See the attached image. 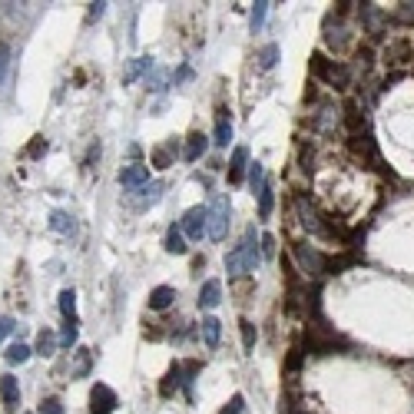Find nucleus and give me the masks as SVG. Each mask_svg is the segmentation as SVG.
<instances>
[{
  "instance_id": "f257e3e1",
  "label": "nucleus",
  "mask_w": 414,
  "mask_h": 414,
  "mask_svg": "<svg viewBox=\"0 0 414 414\" xmlns=\"http://www.w3.org/2000/svg\"><path fill=\"white\" fill-rule=\"evenodd\" d=\"M262 235H255V229L249 226L242 235V242L235 245L226 255V272L229 275H245V272H255L259 262H262V245H259Z\"/></svg>"
},
{
  "instance_id": "f03ea898",
  "label": "nucleus",
  "mask_w": 414,
  "mask_h": 414,
  "mask_svg": "<svg viewBox=\"0 0 414 414\" xmlns=\"http://www.w3.org/2000/svg\"><path fill=\"white\" fill-rule=\"evenodd\" d=\"M308 67H312V76L332 83L335 90H345V87H348V70H345L341 63H335V60H328L325 54H315V57L308 60Z\"/></svg>"
},
{
  "instance_id": "7ed1b4c3",
  "label": "nucleus",
  "mask_w": 414,
  "mask_h": 414,
  "mask_svg": "<svg viewBox=\"0 0 414 414\" xmlns=\"http://www.w3.org/2000/svg\"><path fill=\"white\" fill-rule=\"evenodd\" d=\"M229 219H232V206H229L226 196H216L212 199V206H209V239H216V242H222L229 235Z\"/></svg>"
},
{
  "instance_id": "20e7f679",
  "label": "nucleus",
  "mask_w": 414,
  "mask_h": 414,
  "mask_svg": "<svg viewBox=\"0 0 414 414\" xmlns=\"http://www.w3.org/2000/svg\"><path fill=\"white\" fill-rule=\"evenodd\" d=\"M116 404H119V398L110 384H93V391H90V414H113Z\"/></svg>"
},
{
  "instance_id": "39448f33",
  "label": "nucleus",
  "mask_w": 414,
  "mask_h": 414,
  "mask_svg": "<svg viewBox=\"0 0 414 414\" xmlns=\"http://www.w3.org/2000/svg\"><path fill=\"white\" fill-rule=\"evenodd\" d=\"M206 229H209V209L206 206L186 209V216H183V235H189V239H203Z\"/></svg>"
},
{
  "instance_id": "423d86ee",
  "label": "nucleus",
  "mask_w": 414,
  "mask_h": 414,
  "mask_svg": "<svg viewBox=\"0 0 414 414\" xmlns=\"http://www.w3.org/2000/svg\"><path fill=\"white\" fill-rule=\"evenodd\" d=\"M295 259H299L305 275H325V255L308 249V245H295Z\"/></svg>"
},
{
  "instance_id": "0eeeda50",
  "label": "nucleus",
  "mask_w": 414,
  "mask_h": 414,
  "mask_svg": "<svg viewBox=\"0 0 414 414\" xmlns=\"http://www.w3.org/2000/svg\"><path fill=\"white\" fill-rule=\"evenodd\" d=\"M146 183H150V170L139 166V163H133V166H123V170H119V186L126 189V192H136V189H143Z\"/></svg>"
},
{
  "instance_id": "6e6552de",
  "label": "nucleus",
  "mask_w": 414,
  "mask_h": 414,
  "mask_svg": "<svg viewBox=\"0 0 414 414\" xmlns=\"http://www.w3.org/2000/svg\"><path fill=\"white\" fill-rule=\"evenodd\" d=\"M176 156H179V146H176V139H170L166 146H156V150L150 152V163L156 170H170L172 163H176Z\"/></svg>"
},
{
  "instance_id": "1a4fd4ad",
  "label": "nucleus",
  "mask_w": 414,
  "mask_h": 414,
  "mask_svg": "<svg viewBox=\"0 0 414 414\" xmlns=\"http://www.w3.org/2000/svg\"><path fill=\"white\" fill-rule=\"evenodd\" d=\"M209 150V136H203V133H189L186 136V152H183V159L186 163H196V159H203V152Z\"/></svg>"
},
{
  "instance_id": "9d476101",
  "label": "nucleus",
  "mask_w": 414,
  "mask_h": 414,
  "mask_svg": "<svg viewBox=\"0 0 414 414\" xmlns=\"http://www.w3.org/2000/svg\"><path fill=\"white\" fill-rule=\"evenodd\" d=\"M222 301V282H216V279H209V282H203V288H199V308H216Z\"/></svg>"
},
{
  "instance_id": "9b49d317",
  "label": "nucleus",
  "mask_w": 414,
  "mask_h": 414,
  "mask_svg": "<svg viewBox=\"0 0 414 414\" xmlns=\"http://www.w3.org/2000/svg\"><path fill=\"white\" fill-rule=\"evenodd\" d=\"M172 301H176V288H170V285H156L150 292V301H146V305H150L152 312H166Z\"/></svg>"
},
{
  "instance_id": "f8f14e48",
  "label": "nucleus",
  "mask_w": 414,
  "mask_h": 414,
  "mask_svg": "<svg viewBox=\"0 0 414 414\" xmlns=\"http://www.w3.org/2000/svg\"><path fill=\"white\" fill-rule=\"evenodd\" d=\"M0 398H3V404L14 411L20 404V384L14 375H0Z\"/></svg>"
},
{
  "instance_id": "ddd939ff",
  "label": "nucleus",
  "mask_w": 414,
  "mask_h": 414,
  "mask_svg": "<svg viewBox=\"0 0 414 414\" xmlns=\"http://www.w3.org/2000/svg\"><path fill=\"white\" fill-rule=\"evenodd\" d=\"M229 139H232V119H229L226 110H219V116H216V133H212V143H216L219 150H226Z\"/></svg>"
},
{
  "instance_id": "4468645a",
  "label": "nucleus",
  "mask_w": 414,
  "mask_h": 414,
  "mask_svg": "<svg viewBox=\"0 0 414 414\" xmlns=\"http://www.w3.org/2000/svg\"><path fill=\"white\" fill-rule=\"evenodd\" d=\"M245 163H249V150H245V146L232 150V159H229V183H242L245 179Z\"/></svg>"
},
{
  "instance_id": "2eb2a0df",
  "label": "nucleus",
  "mask_w": 414,
  "mask_h": 414,
  "mask_svg": "<svg viewBox=\"0 0 414 414\" xmlns=\"http://www.w3.org/2000/svg\"><path fill=\"white\" fill-rule=\"evenodd\" d=\"M150 73H152V57H136V60H130V67H126V73H123V83H133V80L150 76Z\"/></svg>"
},
{
  "instance_id": "dca6fc26",
  "label": "nucleus",
  "mask_w": 414,
  "mask_h": 414,
  "mask_svg": "<svg viewBox=\"0 0 414 414\" xmlns=\"http://www.w3.org/2000/svg\"><path fill=\"white\" fill-rule=\"evenodd\" d=\"M199 335H203V341H206V348H216V345H219V335H222V321L219 319H203Z\"/></svg>"
},
{
  "instance_id": "f3484780",
  "label": "nucleus",
  "mask_w": 414,
  "mask_h": 414,
  "mask_svg": "<svg viewBox=\"0 0 414 414\" xmlns=\"http://www.w3.org/2000/svg\"><path fill=\"white\" fill-rule=\"evenodd\" d=\"M57 348H60V338L54 335V332H50V328H43V332L37 335V345H34V352H37L40 358H50L54 352H57Z\"/></svg>"
},
{
  "instance_id": "a211bd4d",
  "label": "nucleus",
  "mask_w": 414,
  "mask_h": 414,
  "mask_svg": "<svg viewBox=\"0 0 414 414\" xmlns=\"http://www.w3.org/2000/svg\"><path fill=\"white\" fill-rule=\"evenodd\" d=\"M166 252H172V255H186L189 245H186V235H183V229L170 226V232H166Z\"/></svg>"
},
{
  "instance_id": "6ab92c4d",
  "label": "nucleus",
  "mask_w": 414,
  "mask_h": 414,
  "mask_svg": "<svg viewBox=\"0 0 414 414\" xmlns=\"http://www.w3.org/2000/svg\"><path fill=\"white\" fill-rule=\"evenodd\" d=\"M272 206H275V189L265 179L262 192H259V219H268V216H272Z\"/></svg>"
},
{
  "instance_id": "aec40b11",
  "label": "nucleus",
  "mask_w": 414,
  "mask_h": 414,
  "mask_svg": "<svg viewBox=\"0 0 414 414\" xmlns=\"http://www.w3.org/2000/svg\"><path fill=\"white\" fill-rule=\"evenodd\" d=\"M60 312H63V321H76V292L73 288H63V292H60Z\"/></svg>"
},
{
  "instance_id": "412c9836",
  "label": "nucleus",
  "mask_w": 414,
  "mask_h": 414,
  "mask_svg": "<svg viewBox=\"0 0 414 414\" xmlns=\"http://www.w3.org/2000/svg\"><path fill=\"white\" fill-rule=\"evenodd\" d=\"M50 229H54V232H63V235H70V232H73V219H70L63 209H54V212H50Z\"/></svg>"
},
{
  "instance_id": "4be33fe9",
  "label": "nucleus",
  "mask_w": 414,
  "mask_h": 414,
  "mask_svg": "<svg viewBox=\"0 0 414 414\" xmlns=\"http://www.w3.org/2000/svg\"><path fill=\"white\" fill-rule=\"evenodd\" d=\"M76 341H80V328H76V321H63L60 348H63V352H70V348H76Z\"/></svg>"
},
{
  "instance_id": "5701e85b",
  "label": "nucleus",
  "mask_w": 414,
  "mask_h": 414,
  "mask_svg": "<svg viewBox=\"0 0 414 414\" xmlns=\"http://www.w3.org/2000/svg\"><path fill=\"white\" fill-rule=\"evenodd\" d=\"M34 355V348H30V345H10V348H7V352H3V358H7V365H23V361H27V358Z\"/></svg>"
},
{
  "instance_id": "b1692460",
  "label": "nucleus",
  "mask_w": 414,
  "mask_h": 414,
  "mask_svg": "<svg viewBox=\"0 0 414 414\" xmlns=\"http://www.w3.org/2000/svg\"><path fill=\"white\" fill-rule=\"evenodd\" d=\"M279 63V43H265L262 50H259V67L262 70H272Z\"/></svg>"
},
{
  "instance_id": "393cba45",
  "label": "nucleus",
  "mask_w": 414,
  "mask_h": 414,
  "mask_svg": "<svg viewBox=\"0 0 414 414\" xmlns=\"http://www.w3.org/2000/svg\"><path fill=\"white\" fill-rule=\"evenodd\" d=\"M265 186V166L262 163H252V170H249V189H252V196H259Z\"/></svg>"
},
{
  "instance_id": "a878e982",
  "label": "nucleus",
  "mask_w": 414,
  "mask_h": 414,
  "mask_svg": "<svg viewBox=\"0 0 414 414\" xmlns=\"http://www.w3.org/2000/svg\"><path fill=\"white\" fill-rule=\"evenodd\" d=\"M136 192H143L139 196V206H152V203H159V192H163V183H146L143 189H136Z\"/></svg>"
},
{
  "instance_id": "bb28decb",
  "label": "nucleus",
  "mask_w": 414,
  "mask_h": 414,
  "mask_svg": "<svg viewBox=\"0 0 414 414\" xmlns=\"http://www.w3.org/2000/svg\"><path fill=\"white\" fill-rule=\"evenodd\" d=\"M268 7H272V3H265V0H259V3L252 7V17H249V27H252V34H255V30H262V23H265V14H268Z\"/></svg>"
},
{
  "instance_id": "cd10ccee",
  "label": "nucleus",
  "mask_w": 414,
  "mask_h": 414,
  "mask_svg": "<svg viewBox=\"0 0 414 414\" xmlns=\"http://www.w3.org/2000/svg\"><path fill=\"white\" fill-rule=\"evenodd\" d=\"M90 365H93V352H90V348H80V358H76L73 375L76 378H87V375H90Z\"/></svg>"
},
{
  "instance_id": "c85d7f7f",
  "label": "nucleus",
  "mask_w": 414,
  "mask_h": 414,
  "mask_svg": "<svg viewBox=\"0 0 414 414\" xmlns=\"http://www.w3.org/2000/svg\"><path fill=\"white\" fill-rule=\"evenodd\" d=\"M345 123H348V130L355 133H361V126H365V119H361V116H358V106L355 103H348V106H345Z\"/></svg>"
},
{
  "instance_id": "c756f323",
  "label": "nucleus",
  "mask_w": 414,
  "mask_h": 414,
  "mask_svg": "<svg viewBox=\"0 0 414 414\" xmlns=\"http://www.w3.org/2000/svg\"><path fill=\"white\" fill-rule=\"evenodd\" d=\"M239 328H242V345H245V352H252L255 348V325L249 319H242L239 321Z\"/></svg>"
},
{
  "instance_id": "7c9ffc66",
  "label": "nucleus",
  "mask_w": 414,
  "mask_h": 414,
  "mask_svg": "<svg viewBox=\"0 0 414 414\" xmlns=\"http://www.w3.org/2000/svg\"><path fill=\"white\" fill-rule=\"evenodd\" d=\"M37 414H67V411H63V401H60V398H43Z\"/></svg>"
},
{
  "instance_id": "2f4dec72",
  "label": "nucleus",
  "mask_w": 414,
  "mask_h": 414,
  "mask_svg": "<svg viewBox=\"0 0 414 414\" xmlns=\"http://www.w3.org/2000/svg\"><path fill=\"white\" fill-rule=\"evenodd\" d=\"M146 87L156 90V93H159V90H166V73H163V70H152V73L146 76Z\"/></svg>"
},
{
  "instance_id": "473e14b6",
  "label": "nucleus",
  "mask_w": 414,
  "mask_h": 414,
  "mask_svg": "<svg viewBox=\"0 0 414 414\" xmlns=\"http://www.w3.org/2000/svg\"><path fill=\"white\" fill-rule=\"evenodd\" d=\"M259 245H262V259H272V255H275V235H272V232H262Z\"/></svg>"
},
{
  "instance_id": "72a5a7b5",
  "label": "nucleus",
  "mask_w": 414,
  "mask_h": 414,
  "mask_svg": "<svg viewBox=\"0 0 414 414\" xmlns=\"http://www.w3.org/2000/svg\"><path fill=\"white\" fill-rule=\"evenodd\" d=\"M242 408H245V398L242 395H232V398H229V404L219 414H242Z\"/></svg>"
},
{
  "instance_id": "f704fd0d",
  "label": "nucleus",
  "mask_w": 414,
  "mask_h": 414,
  "mask_svg": "<svg viewBox=\"0 0 414 414\" xmlns=\"http://www.w3.org/2000/svg\"><path fill=\"white\" fill-rule=\"evenodd\" d=\"M30 159H40V156H43V152H47V139H43V136H34V143H30Z\"/></svg>"
},
{
  "instance_id": "c9c22d12",
  "label": "nucleus",
  "mask_w": 414,
  "mask_h": 414,
  "mask_svg": "<svg viewBox=\"0 0 414 414\" xmlns=\"http://www.w3.org/2000/svg\"><path fill=\"white\" fill-rule=\"evenodd\" d=\"M7 67H10V47L0 43V83H3V76H7Z\"/></svg>"
},
{
  "instance_id": "e433bc0d",
  "label": "nucleus",
  "mask_w": 414,
  "mask_h": 414,
  "mask_svg": "<svg viewBox=\"0 0 414 414\" xmlns=\"http://www.w3.org/2000/svg\"><path fill=\"white\" fill-rule=\"evenodd\" d=\"M14 328H17V321H14V319H7V315H0V341L7 338V335H10Z\"/></svg>"
},
{
  "instance_id": "4c0bfd02",
  "label": "nucleus",
  "mask_w": 414,
  "mask_h": 414,
  "mask_svg": "<svg viewBox=\"0 0 414 414\" xmlns=\"http://www.w3.org/2000/svg\"><path fill=\"white\" fill-rule=\"evenodd\" d=\"M299 365H301V348H292V355H288V361H285V368H288V371H295Z\"/></svg>"
},
{
  "instance_id": "58836bf2",
  "label": "nucleus",
  "mask_w": 414,
  "mask_h": 414,
  "mask_svg": "<svg viewBox=\"0 0 414 414\" xmlns=\"http://www.w3.org/2000/svg\"><path fill=\"white\" fill-rule=\"evenodd\" d=\"M103 14H106V3H103V0H100V3H90V20H100Z\"/></svg>"
},
{
  "instance_id": "ea45409f",
  "label": "nucleus",
  "mask_w": 414,
  "mask_h": 414,
  "mask_svg": "<svg viewBox=\"0 0 414 414\" xmlns=\"http://www.w3.org/2000/svg\"><path fill=\"white\" fill-rule=\"evenodd\" d=\"M172 80H176V83H186V80H192V70H189V67H179V70L172 73Z\"/></svg>"
}]
</instances>
